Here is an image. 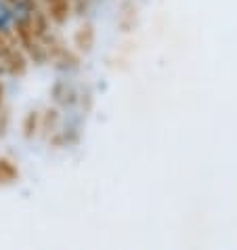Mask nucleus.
Masks as SVG:
<instances>
[{
    "mask_svg": "<svg viewBox=\"0 0 237 250\" xmlns=\"http://www.w3.org/2000/svg\"><path fill=\"white\" fill-rule=\"evenodd\" d=\"M19 27H21V23H19L13 2L11 0H0V36H11Z\"/></svg>",
    "mask_w": 237,
    "mask_h": 250,
    "instance_id": "obj_1",
    "label": "nucleus"
},
{
    "mask_svg": "<svg viewBox=\"0 0 237 250\" xmlns=\"http://www.w3.org/2000/svg\"><path fill=\"white\" fill-rule=\"evenodd\" d=\"M13 6H15V13L19 17V23L25 25L30 19L36 15V6H34L32 0H11Z\"/></svg>",
    "mask_w": 237,
    "mask_h": 250,
    "instance_id": "obj_2",
    "label": "nucleus"
}]
</instances>
